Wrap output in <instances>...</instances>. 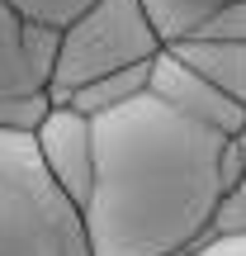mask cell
Returning a JSON list of instances; mask_svg holds the SVG:
<instances>
[{
    "label": "cell",
    "mask_w": 246,
    "mask_h": 256,
    "mask_svg": "<svg viewBox=\"0 0 246 256\" xmlns=\"http://www.w3.org/2000/svg\"><path fill=\"white\" fill-rule=\"evenodd\" d=\"M218 176H223V190H232V185L242 180V152H237V138H228V142H223V156H218Z\"/></svg>",
    "instance_id": "5bb4252c"
},
{
    "label": "cell",
    "mask_w": 246,
    "mask_h": 256,
    "mask_svg": "<svg viewBox=\"0 0 246 256\" xmlns=\"http://www.w3.org/2000/svg\"><path fill=\"white\" fill-rule=\"evenodd\" d=\"M33 152H38V166L47 171V180L81 214L95 185V124L66 104H52L47 119L33 128Z\"/></svg>",
    "instance_id": "5b68a950"
},
{
    "label": "cell",
    "mask_w": 246,
    "mask_h": 256,
    "mask_svg": "<svg viewBox=\"0 0 246 256\" xmlns=\"http://www.w3.org/2000/svg\"><path fill=\"white\" fill-rule=\"evenodd\" d=\"M218 5H228V0H142L147 24H152L156 38H161V48L190 43V38L199 34V24H204Z\"/></svg>",
    "instance_id": "9c48e42d"
},
{
    "label": "cell",
    "mask_w": 246,
    "mask_h": 256,
    "mask_svg": "<svg viewBox=\"0 0 246 256\" xmlns=\"http://www.w3.org/2000/svg\"><path fill=\"white\" fill-rule=\"evenodd\" d=\"M237 152H242V180L232 185V190H223V200H218V209H213L204 238H242L246 232V124L237 133Z\"/></svg>",
    "instance_id": "30bf717a"
},
{
    "label": "cell",
    "mask_w": 246,
    "mask_h": 256,
    "mask_svg": "<svg viewBox=\"0 0 246 256\" xmlns=\"http://www.w3.org/2000/svg\"><path fill=\"white\" fill-rule=\"evenodd\" d=\"M147 95L161 100L166 110H175L180 119L218 133V138H237L242 124H246L242 104H232L228 95H218L209 81H199V76H194L185 62H175L166 48L152 57V66H147Z\"/></svg>",
    "instance_id": "8992f818"
},
{
    "label": "cell",
    "mask_w": 246,
    "mask_h": 256,
    "mask_svg": "<svg viewBox=\"0 0 246 256\" xmlns=\"http://www.w3.org/2000/svg\"><path fill=\"white\" fill-rule=\"evenodd\" d=\"M90 124L95 185L81 209L90 256H180L204 242L223 200L218 156L228 138L152 95Z\"/></svg>",
    "instance_id": "6da1fadb"
},
{
    "label": "cell",
    "mask_w": 246,
    "mask_h": 256,
    "mask_svg": "<svg viewBox=\"0 0 246 256\" xmlns=\"http://www.w3.org/2000/svg\"><path fill=\"white\" fill-rule=\"evenodd\" d=\"M190 43H246V0H228L199 24Z\"/></svg>",
    "instance_id": "7c38bea8"
},
{
    "label": "cell",
    "mask_w": 246,
    "mask_h": 256,
    "mask_svg": "<svg viewBox=\"0 0 246 256\" xmlns=\"http://www.w3.org/2000/svg\"><path fill=\"white\" fill-rule=\"evenodd\" d=\"M9 10H14L19 19H28V24L38 28H52V34H62L71 19H81L85 10L95 5V0H5Z\"/></svg>",
    "instance_id": "8fae6325"
},
{
    "label": "cell",
    "mask_w": 246,
    "mask_h": 256,
    "mask_svg": "<svg viewBox=\"0 0 246 256\" xmlns=\"http://www.w3.org/2000/svg\"><path fill=\"white\" fill-rule=\"evenodd\" d=\"M147 66H128V72H114V76H100V81L81 86V90L66 100V110L85 114V119H100V114H114V110H123V104H133L137 95H147Z\"/></svg>",
    "instance_id": "ba28073f"
},
{
    "label": "cell",
    "mask_w": 246,
    "mask_h": 256,
    "mask_svg": "<svg viewBox=\"0 0 246 256\" xmlns=\"http://www.w3.org/2000/svg\"><path fill=\"white\" fill-rule=\"evenodd\" d=\"M175 62H185L199 81L246 110V43H175L166 48Z\"/></svg>",
    "instance_id": "52a82bcc"
},
{
    "label": "cell",
    "mask_w": 246,
    "mask_h": 256,
    "mask_svg": "<svg viewBox=\"0 0 246 256\" xmlns=\"http://www.w3.org/2000/svg\"><path fill=\"white\" fill-rule=\"evenodd\" d=\"M57 62V34L19 19L0 0V133H24L47 119V81Z\"/></svg>",
    "instance_id": "277c9868"
},
{
    "label": "cell",
    "mask_w": 246,
    "mask_h": 256,
    "mask_svg": "<svg viewBox=\"0 0 246 256\" xmlns=\"http://www.w3.org/2000/svg\"><path fill=\"white\" fill-rule=\"evenodd\" d=\"M156 52H161V38L147 24L142 0H95L81 19H71L57 34V62H52V81H47V100L66 104L81 86L128 72V66H147Z\"/></svg>",
    "instance_id": "3957f363"
},
{
    "label": "cell",
    "mask_w": 246,
    "mask_h": 256,
    "mask_svg": "<svg viewBox=\"0 0 246 256\" xmlns=\"http://www.w3.org/2000/svg\"><path fill=\"white\" fill-rule=\"evenodd\" d=\"M180 256H246V232L242 238H204V242H194V247L180 252Z\"/></svg>",
    "instance_id": "4fadbf2b"
},
{
    "label": "cell",
    "mask_w": 246,
    "mask_h": 256,
    "mask_svg": "<svg viewBox=\"0 0 246 256\" xmlns=\"http://www.w3.org/2000/svg\"><path fill=\"white\" fill-rule=\"evenodd\" d=\"M0 256H90L76 204L47 180L24 133H0Z\"/></svg>",
    "instance_id": "7a4b0ae2"
}]
</instances>
